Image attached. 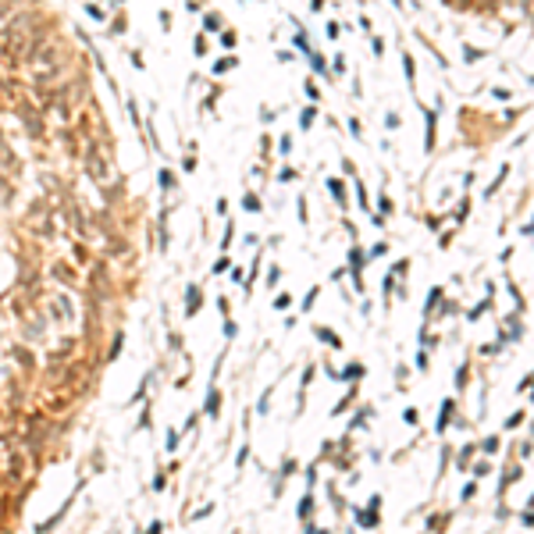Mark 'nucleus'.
Wrapping results in <instances>:
<instances>
[{"instance_id": "obj_5", "label": "nucleus", "mask_w": 534, "mask_h": 534, "mask_svg": "<svg viewBox=\"0 0 534 534\" xmlns=\"http://www.w3.org/2000/svg\"><path fill=\"white\" fill-rule=\"evenodd\" d=\"M157 185H160V193L167 196L171 189H178V175H175L171 167H160V171H157Z\"/></svg>"}, {"instance_id": "obj_11", "label": "nucleus", "mask_w": 534, "mask_h": 534, "mask_svg": "<svg viewBox=\"0 0 534 534\" xmlns=\"http://www.w3.org/2000/svg\"><path fill=\"white\" fill-rule=\"evenodd\" d=\"M200 32H221V14L207 11V14H203V29H200Z\"/></svg>"}, {"instance_id": "obj_12", "label": "nucleus", "mask_w": 534, "mask_h": 534, "mask_svg": "<svg viewBox=\"0 0 534 534\" xmlns=\"http://www.w3.org/2000/svg\"><path fill=\"white\" fill-rule=\"evenodd\" d=\"M207 50H210L207 32H196V36H193V54H196V57H207Z\"/></svg>"}, {"instance_id": "obj_27", "label": "nucleus", "mask_w": 534, "mask_h": 534, "mask_svg": "<svg viewBox=\"0 0 534 534\" xmlns=\"http://www.w3.org/2000/svg\"><path fill=\"white\" fill-rule=\"evenodd\" d=\"M160 531H164V524H160V520H153L150 527H146V534H160Z\"/></svg>"}, {"instance_id": "obj_14", "label": "nucleus", "mask_w": 534, "mask_h": 534, "mask_svg": "<svg viewBox=\"0 0 534 534\" xmlns=\"http://www.w3.org/2000/svg\"><path fill=\"white\" fill-rule=\"evenodd\" d=\"M86 14H89L93 22H107V11H103L96 0H89V4H86Z\"/></svg>"}, {"instance_id": "obj_24", "label": "nucleus", "mask_w": 534, "mask_h": 534, "mask_svg": "<svg viewBox=\"0 0 534 534\" xmlns=\"http://www.w3.org/2000/svg\"><path fill=\"white\" fill-rule=\"evenodd\" d=\"M235 331H239V328H235V321L225 317V338H235Z\"/></svg>"}, {"instance_id": "obj_13", "label": "nucleus", "mask_w": 534, "mask_h": 534, "mask_svg": "<svg viewBox=\"0 0 534 534\" xmlns=\"http://www.w3.org/2000/svg\"><path fill=\"white\" fill-rule=\"evenodd\" d=\"M121 346H125V335H121V331H118V335H114V338H111V346H107V360H111V364H114V360H118V356H121Z\"/></svg>"}, {"instance_id": "obj_17", "label": "nucleus", "mask_w": 534, "mask_h": 534, "mask_svg": "<svg viewBox=\"0 0 534 534\" xmlns=\"http://www.w3.org/2000/svg\"><path fill=\"white\" fill-rule=\"evenodd\" d=\"M196 167H200V160H196V153H185V157H182V171H185V175H193Z\"/></svg>"}, {"instance_id": "obj_15", "label": "nucleus", "mask_w": 534, "mask_h": 534, "mask_svg": "<svg viewBox=\"0 0 534 534\" xmlns=\"http://www.w3.org/2000/svg\"><path fill=\"white\" fill-rule=\"evenodd\" d=\"M0 164H7V167H18V160L11 157V146H7L4 139H0Z\"/></svg>"}, {"instance_id": "obj_20", "label": "nucleus", "mask_w": 534, "mask_h": 534, "mask_svg": "<svg viewBox=\"0 0 534 534\" xmlns=\"http://www.w3.org/2000/svg\"><path fill=\"white\" fill-rule=\"evenodd\" d=\"M231 235H235V225H225V235H221V249H225V253H228V246H231Z\"/></svg>"}, {"instance_id": "obj_8", "label": "nucleus", "mask_w": 534, "mask_h": 534, "mask_svg": "<svg viewBox=\"0 0 534 534\" xmlns=\"http://www.w3.org/2000/svg\"><path fill=\"white\" fill-rule=\"evenodd\" d=\"M218 43H221L225 50H235V43H239V32H235L231 25H225V29L218 32Z\"/></svg>"}, {"instance_id": "obj_4", "label": "nucleus", "mask_w": 534, "mask_h": 534, "mask_svg": "<svg viewBox=\"0 0 534 534\" xmlns=\"http://www.w3.org/2000/svg\"><path fill=\"white\" fill-rule=\"evenodd\" d=\"M50 274H54L57 282H65V285H75V282H78L75 267H72L68 260H57V264H50Z\"/></svg>"}, {"instance_id": "obj_22", "label": "nucleus", "mask_w": 534, "mask_h": 534, "mask_svg": "<svg viewBox=\"0 0 534 534\" xmlns=\"http://www.w3.org/2000/svg\"><path fill=\"white\" fill-rule=\"evenodd\" d=\"M210 271H214V274H225V271H231V260H228V257H221V260H218Z\"/></svg>"}, {"instance_id": "obj_6", "label": "nucleus", "mask_w": 534, "mask_h": 534, "mask_svg": "<svg viewBox=\"0 0 534 534\" xmlns=\"http://www.w3.org/2000/svg\"><path fill=\"white\" fill-rule=\"evenodd\" d=\"M107 25H111V36H125V32H129V14L118 7V11H114V18H111Z\"/></svg>"}, {"instance_id": "obj_16", "label": "nucleus", "mask_w": 534, "mask_h": 534, "mask_svg": "<svg viewBox=\"0 0 534 534\" xmlns=\"http://www.w3.org/2000/svg\"><path fill=\"white\" fill-rule=\"evenodd\" d=\"M75 260H78V264H89V260H93V253H89V246H86V242H75Z\"/></svg>"}, {"instance_id": "obj_28", "label": "nucleus", "mask_w": 534, "mask_h": 534, "mask_svg": "<svg viewBox=\"0 0 534 534\" xmlns=\"http://www.w3.org/2000/svg\"><path fill=\"white\" fill-rule=\"evenodd\" d=\"M111 4H118V7H121V0H111Z\"/></svg>"}, {"instance_id": "obj_7", "label": "nucleus", "mask_w": 534, "mask_h": 534, "mask_svg": "<svg viewBox=\"0 0 534 534\" xmlns=\"http://www.w3.org/2000/svg\"><path fill=\"white\" fill-rule=\"evenodd\" d=\"M231 68H239V57H235V54H228V57H218L210 72H214V75H228Z\"/></svg>"}, {"instance_id": "obj_21", "label": "nucleus", "mask_w": 534, "mask_h": 534, "mask_svg": "<svg viewBox=\"0 0 534 534\" xmlns=\"http://www.w3.org/2000/svg\"><path fill=\"white\" fill-rule=\"evenodd\" d=\"M171 25H175L171 11H160V32H171Z\"/></svg>"}, {"instance_id": "obj_3", "label": "nucleus", "mask_w": 534, "mask_h": 534, "mask_svg": "<svg viewBox=\"0 0 534 534\" xmlns=\"http://www.w3.org/2000/svg\"><path fill=\"white\" fill-rule=\"evenodd\" d=\"M203 306V289L200 285H185V317H196Z\"/></svg>"}, {"instance_id": "obj_18", "label": "nucleus", "mask_w": 534, "mask_h": 534, "mask_svg": "<svg viewBox=\"0 0 534 534\" xmlns=\"http://www.w3.org/2000/svg\"><path fill=\"white\" fill-rule=\"evenodd\" d=\"M328 185H331V193H335V200H338V203L346 207V189H342V182H338V178H331Z\"/></svg>"}, {"instance_id": "obj_19", "label": "nucleus", "mask_w": 534, "mask_h": 534, "mask_svg": "<svg viewBox=\"0 0 534 534\" xmlns=\"http://www.w3.org/2000/svg\"><path fill=\"white\" fill-rule=\"evenodd\" d=\"M129 61H132V68H136V72H143V68H146V61H143V54H139V50H129Z\"/></svg>"}, {"instance_id": "obj_2", "label": "nucleus", "mask_w": 534, "mask_h": 534, "mask_svg": "<svg viewBox=\"0 0 534 534\" xmlns=\"http://www.w3.org/2000/svg\"><path fill=\"white\" fill-rule=\"evenodd\" d=\"M103 253H107V257H125V253H132V242H129L125 235H118V231H114V235H107Z\"/></svg>"}, {"instance_id": "obj_9", "label": "nucleus", "mask_w": 534, "mask_h": 534, "mask_svg": "<svg viewBox=\"0 0 534 534\" xmlns=\"http://www.w3.org/2000/svg\"><path fill=\"white\" fill-rule=\"evenodd\" d=\"M260 207H264V203H260V196H257L253 189H246V193H242V210H249V214H257Z\"/></svg>"}, {"instance_id": "obj_1", "label": "nucleus", "mask_w": 534, "mask_h": 534, "mask_svg": "<svg viewBox=\"0 0 534 534\" xmlns=\"http://www.w3.org/2000/svg\"><path fill=\"white\" fill-rule=\"evenodd\" d=\"M18 118H22V129H25V136H29L32 143L47 139V118H43L39 103H32V100H22V103H18Z\"/></svg>"}, {"instance_id": "obj_26", "label": "nucleus", "mask_w": 534, "mask_h": 534, "mask_svg": "<svg viewBox=\"0 0 534 534\" xmlns=\"http://www.w3.org/2000/svg\"><path fill=\"white\" fill-rule=\"evenodd\" d=\"M11 4H14V0H0V22L11 14Z\"/></svg>"}, {"instance_id": "obj_25", "label": "nucleus", "mask_w": 534, "mask_h": 534, "mask_svg": "<svg viewBox=\"0 0 534 534\" xmlns=\"http://www.w3.org/2000/svg\"><path fill=\"white\" fill-rule=\"evenodd\" d=\"M164 484H167V474H164V470H160V474H157V477H153V488H157V492H164Z\"/></svg>"}, {"instance_id": "obj_23", "label": "nucleus", "mask_w": 534, "mask_h": 534, "mask_svg": "<svg viewBox=\"0 0 534 534\" xmlns=\"http://www.w3.org/2000/svg\"><path fill=\"white\" fill-rule=\"evenodd\" d=\"M164 449H167V453H175V449H178V431H167V442H164Z\"/></svg>"}, {"instance_id": "obj_10", "label": "nucleus", "mask_w": 534, "mask_h": 534, "mask_svg": "<svg viewBox=\"0 0 534 534\" xmlns=\"http://www.w3.org/2000/svg\"><path fill=\"white\" fill-rule=\"evenodd\" d=\"M218 406H221V392L210 388V395H207V402H203V413H207V417H218Z\"/></svg>"}]
</instances>
